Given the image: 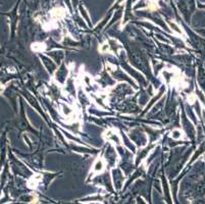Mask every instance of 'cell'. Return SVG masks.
<instances>
[{
  "label": "cell",
  "mask_w": 205,
  "mask_h": 204,
  "mask_svg": "<svg viewBox=\"0 0 205 204\" xmlns=\"http://www.w3.org/2000/svg\"><path fill=\"white\" fill-rule=\"evenodd\" d=\"M42 45H44V44H41V43H38V44H33L32 45V50H34V51L36 52H40L42 51Z\"/></svg>",
  "instance_id": "6da1fadb"
},
{
  "label": "cell",
  "mask_w": 205,
  "mask_h": 204,
  "mask_svg": "<svg viewBox=\"0 0 205 204\" xmlns=\"http://www.w3.org/2000/svg\"><path fill=\"white\" fill-rule=\"evenodd\" d=\"M3 90H4V86L2 85L1 83H0V94H1L2 92H3Z\"/></svg>",
  "instance_id": "7a4b0ae2"
}]
</instances>
